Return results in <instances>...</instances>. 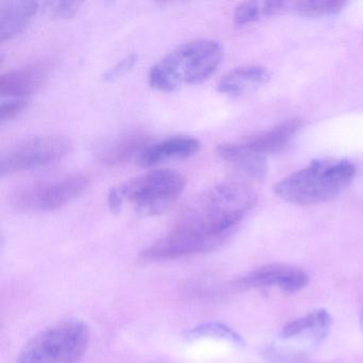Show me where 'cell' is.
<instances>
[{
    "label": "cell",
    "mask_w": 363,
    "mask_h": 363,
    "mask_svg": "<svg viewBox=\"0 0 363 363\" xmlns=\"http://www.w3.org/2000/svg\"><path fill=\"white\" fill-rule=\"evenodd\" d=\"M243 182H224L193 199L173 228L142 252L146 260H175L205 254L224 245L256 201Z\"/></svg>",
    "instance_id": "1"
},
{
    "label": "cell",
    "mask_w": 363,
    "mask_h": 363,
    "mask_svg": "<svg viewBox=\"0 0 363 363\" xmlns=\"http://www.w3.org/2000/svg\"><path fill=\"white\" fill-rule=\"evenodd\" d=\"M356 167L344 159L313 161L305 169L278 182L275 193L291 203L301 206L327 203L339 196L354 180Z\"/></svg>",
    "instance_id": "2"
},
{
    "label": "cell",
    "mask_w": 363,
    "mask_h": 363,
    "mask_svg": "<svg viewBox=\"0 0 363 363\" xmlns=\"http://www.w3.org/2000/svg\"><path fill=\"white\" fill-rule=\"evenodd\" d=\"M223 48L213 40L189 42L172 50L150 69V86L161 92H173L186 84L209 78L222 62Z\"/></svg>",
    "instance_id": "3"
},
{
    "label": "cell",
    "mask_w": 363,
    "mask_h": 363,
    "mask_svg": "<svg viewBox=\"0 0 363 363\" xmlns=\"http://www.w3.org/2000/svg\"><path fill=\"white\" fill-rule=\"evenodd\" d=\"M184 186L186 178L182 174L174 169H156L110 189L108 205L114 213H118L124 203H129L141 213L154 216L169 209Z\"/></svg>",
    "instance_id": "4"
},
{
    "label": "cell",
    "mask_w": 363,
    "mask_h": 363,
    "mask_svg": "<svg viewBox=\"0 0 363 363\" xmlns=\"http://www.w3.org/2000/svg\"><path fill=\"white\" fill-rule=\"evenodd\" d=\"M90 327L65 320L38 333L18 354L16 363H79L90 344Z\"/></svg>",
    "instance_id": "5"
},
{
    "label": "cell",
    "mask_w": 363,
    "mask_h": 363,
    "mask_svg": "<svg viewBox=\"0 0 363 363\" xmlns=\"http://www.w3.org/2000/svg\"><path fill=\"white\" fill-rule=\"evenodd\" d=\"M301 126V118H290L260 135L222 144L218 147V156L242 173L260 179L267 172L265 157L284 150Z\"/></svg>",
    "instance_id": "6"
},
{
    "label": "cell",
    "mask_w": 363,
    "mask_h": 363,
    "mask_svg": "<svg viewBox=\"0 0 363 363\" xmlns=\"http://www.w3.org/2000/svg\"><path fill=\"white\" fill-rule=\"evenodd\" d=\"M72 144L60 135H40L18 141L0 159L1 176L12 175L54 164L69 155Z\"/></svg>",
    "instance_id": "7"
},
{
    "label": "cell",
    "mask_w": 363,
    "mask_h": 363,
    "mask_svg": "<svg viewBox=\"0 0 363 363\" xmlns=\"http://www.w3.org/2000/svg\"><path fill=\"white\" fill-rule=\"evenodd\" d=\"M88 186L89 178L82 174L33 182L18 189L12 195L11 203L20 211H52L75 201Z\"/></svg>",
    "instance_id": "8"
},
{
    "label": "cell",
    "mask_w": 363,
    "mask_h": 363,
    "mask_svg": "<svg viewBox=\"0 0 363 363\" xmlns=\"http://www.w3.org/2000/svg\"><path fill=\"white\" fill-rule=\"evenodd\" d=\"M309 282L303 269L288 264H267L240 278L238 284L244 289L277 288L282 292L303 290Z\"/></svg>",
    "instance_id": "9"
},
{
    "label": "cell",
    "mask_w": 363,
    "mask_h": 363,
    "mask_svg": "<svg viewBox=\"0 0 363 363\" xmlns=\"http://www.w3.org/2000/svg\"><path fill=\"white\" fill-rule=\"evenodd\" d=\"M50 69V63L37 62L4 74L0 78L1 101L28 104L48 79Z\"/></svg>",
    "instance_id": "10"
},
{
    "label": "cell",
    "mask_w": 363,
    "mask_h": 363,
    "mask_svg": "<svg viewBox=\"0 0 363 363\" xmlns=\"http://www.w3.org/2000/svg\"><path fill=\"white\" fill-rule=\"evenodd\" d=\"M148 145L150 138L145 133H129L101 145L97 150L96 157L104 164L120 167L137 157L139 160Z\"/></svg>",
    "instance_id": "11"
},
{
    "label": "cell",
    "mask_w": 363,
    "mask_h": 363,
    "mask_svg": "<svg viewBox=\"0 0 363 363\" xmlns=\"http://www.w3.org/2000/svg\"><path fill=\"white\" fill-rule=\"evenodd\" d=\"M201 148V142L194 138H169L163 141L150 144L139 158V164L143 167H155L174 159H186L196 154Z\"/></svg>",
    "instance_id": "12"
},
{
    "label": "cell",
    "mask_w": 363,
    "mask_h": 363,
    "mask_svg": "<svg viewBox=\"0 0 363 363\" xmlns=\"http://www.w3.org/2000/svg\"><path fill=\"white\" fill-rule=\"evenodd\" d=\"M271 79V73L261 65L237 67L223 76L218 84V92L229 96H241L256 91Z\"/></svg>",
    "instance_id": "13"
},
{
    "label": "cell",
    "mask_w": 363,
    "mask_h": 363,
    "mask_svg": "<svg viewBox=\"0 0 363 363\" xmlns=\"http://www.w3.org/2000/svg\"><path fill=\"white\" fill-rule=\"evenodd\" d=\"M40 4L24 0L0 3V40L9 41L20 35L39 11Z\"/></svg>",
    "instance_id": "14"
},
{
    "label": "cell",
    "mask_w": 363,
    "mask_h": 363,
    "mask_svg": "<svg viewBox=\"0 0 363 363\" xmlns=\"http://www.w3.org/2000/svg\"><path fill=\"white\" fill-rule=\"evenodd\" d=\"M333 325V318L326 309L312 310L301 318L288 323L280 331L282 339H293L303 333H311L316 341H322L326 337Z\"/></svg>",
    "instance_id": "15"
},
{
    "label": "cell",
    "mask_w": 363,
    "mask_h": 363,
    "mask_svg": "<svg viewBox=\"0 0 363 363\" xmlns=\"http://www.w3.org/2000/svg\"><path fill=\"white\" fill-rule=\"evenodd\" d=\"M288 11V1H246L235 8V25L244 26L256 22L262 16H276Z\"/></svg>",
    "instance_id": "16"
},
{
    "label": "cell",
    "mask_w": 363,
    "mask_h": 363,
    "mask_svg": "<svg viewBox=\"0 0 363 363\" xmlns=\"http://www.w3.org/2000/svg\"><path fill=\"white\" fill-rule=\"evenodd\" d=\"M344 6V1L337 0H301L289 1V11L305 18H320L339 13Z\"/></svg>",
    "instance_id": "17"
},
{
    "label": "cell",
    "mask_w": 363,
    "mask_h": 363,
    "mask_svg": "<svg viewBox=\"0 0 363 363\" xmlns=\"http://www.w3.org/2000/svg\"><path fill=\"white\" fill-rule=\"evenodd\" d=\"M186 337L188 340H199L203 337H212V339L224 340L230 342L237 346H242L244 344L243 339L239 333H235L233 329L223 323L208 322L199 326L193 327L190 330L186 331Z\"/></svg>",
    "instance_id": "18"
},
{
    "label": "cell",
    "mask_w": 363,
    "mask_h": 363,
    "mask_svg": "<svg viewBox=\"0 0 363 363\" xmlns=\"http://www.w3.org/2000/svg\"><path fill=\"white\" fill-rule=\"evenodd\" d=\"M137 61V55L133 54L125 57V58L122 59L120 62L116 63V65H113L111 69H109L106 72V74L103 77L104 80H105V82H112V80L118 79L121 76L125 75L127 72L130 71V69L135 67Z\"/></svg>",
    "instance_id": "19"
},
{
    "label": "cell",
    "mask_w": 363,
    "mask_h": 363,
    "mask_svg": "<svg viewBox=\"0 0 363 363\" xmlns=\"http://www.w3.org/2000/svg\"><path fill=\"white\" fill-rule=\"evenodd\" d=\"M48 6L52 16H56V18H73L77 13L82 3H77V1H56V3H48Z\"/></svg>",
    "instance_id": "20"
},
{
    "label": "cell",
    "mask_w": 363,
    "mask_h": 363,
    "mask_svg": "<svg viewBox=\"0 0 363 363\" xmlns=\"http://www.w3.org/2000/svg\"><path fill=\"white\" fill-rule=\"evenodd\" d=\"M360 324H361V328L363 329V310H362V312H361Z\"/></svg>",
    "instance_id": "21"
}]
</instances>
